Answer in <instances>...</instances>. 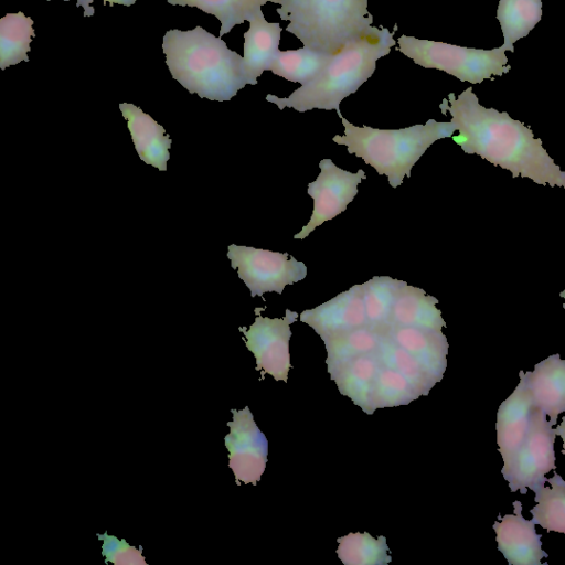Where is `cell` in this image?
Masks as SVG:
<instances>
[{"mask_svg": "<svg viewBox=\"0 0 565 565\" xmlns=\"http://www.w3.org/2000/svg\"><path fill=\"white\" fill-rule=\"evenodd\" d=\"M162 51L172 77L201 98L230 100L247 84L252 85L243 56L202 26L167 31Z\"/></svg>", "mask_w": 565, "mask_h": 565, "instance_id": "obj_2", "label": "cell"}, {"mask_svg": "<svg viewBox=\"0 0 565 565\" xmlns=\"http://www.w3.org/2000/svg\"><path fill=\"white\" fill-rule=\"evenodd\" d=\"M546 414L534 407L527 434L514 455L503 462L501 473L509 482L510 490L525 494L527 490L536 492L547 481L545 475L556 469L555 429Z\"/></svg>", "mask_w": 565, "mask_h": 565, "instance_id": "obj_7", "label": "cell"}, {"mask_svg": "<svg viewBox=\"0 0 565 565\" xmlns=\"http://www.w3.org/2000/svg\"><path fill=\"white\" fill-rule=\"evenodd\" d=\"M98 537L103 541L102 553L106 562L115 565H147L141 551L125 540L107 533L98 534Z\"/></svg>", "mask_w": 565, "mask_h": 565, "instance_id": "obj_28", "label": "cell"}, {"mask_svg": "<svg viewBox=\"0 0 565 565\" xmlns=\"http://www.w3.org/2000/svg\"><path fill=\"white\" fill-rule=\"evenodd\" d=\"M438 299L425 290L403 282L395 299L390 326L417 327L439 330L446 326Z\"/></svg>", "mask_w": 565, "mask_h": 565, "instance_id": "obj_19", "label": "cell"}, {"mask_svg": "<svg viewBox=\"0 0 565 565\" xmlns=\"http://www.w3.org/2000/svg\"><path fill=\"white\" fill-rule=\"evenodd\" d=\"M403 282L390 276H374L362 284L367 326L376 331L390 326L395 299Z\"/></svg>", "mask_w": 565, "mask_h": 565, "instance_id": "obj_23", "label": "cell"}, {"mask_svg": "<svg viewBox=\"0 0 565 565\" xmlns=\"http://www.w3.org/2000/svg\"><path fill=\"white\" fill-rule=\"evenodd\" d=\"M519 376L518 386L500 404L497 414V444L503 462H507L524 441L535 407L524 371H520Z\"/></svg>", "mask_w": 565, "mask_h": 565, "instance_id": "obj_14", "label": "cell"}, {"mask_svg": "<svg viewBox=\"0 0 565 565\" xmlns=\"http://www.w3.org/2000/svg\"><path fill=\"white\" fill-rule=\"evenodd\" d=\"M564 483H565V480H564Z\"/></svg>", "mask_w": 565, "mask_h": 565, "instance_id": "obj_33", "label": "cell"}, {"mask_svg": "<svg viewBox=\"0 0 565 565\" xmlns=\"http://www.w3.org/2000/svg\"><path fill=\"white\" fill-rule=\"evenodd\" d=\"M379 340V331L370 326L330 337L323 340L328 351V365L369 353L377 347Z\"/></svg>", "mask_w": 565, "mask_h": 565, "instance_id": "obj_27", "label": "cell"}, {"mask_svg": "<svg viewBox=\"0 0 565 565\" xmlns=\"http://www.w3.org/2000/svg\"><path fill=\"white\" fill-rule=\"evenodd\" d=\"M404 348L435 377L440 381L447 365L448 343L439 330L417 327L388 326L381 330Z\"/></svg>", "mask_w": 565, "mask_h": 565, "instance_id": "obj_17", "label": "cell"}, {"mask_svg": "<svg viewBox=\"0 0 565 565\" xmlns=\"http://www.w3.org/2000/svg\"><path fill=\"white\" fill-rule=\"evenodd\" d=\"M232 414L230 433L224 438L228 466L237 480L256 484L266 467L267 439L247 406L241 411L232 409Z\"/></svg>", "mask_w": 565, "mask_h": 565, "instance_id": "obj_11", "label": "cell"}, {"mask_svg": "<svg viewBox=\"0 0 565 565\" xmlns=\"http://www.w3.org/2000/svg\"><path fill=\"white\" fill-rule=\"evenodd\" d=\"M552 488L542 487L535 493L536 504L531 509L532 521L547 532L565 533V483L563 478L554 472L547 479Z\"/></svg>", "mask_w": 565, "mask_h": 565, "instance_id": "obj_25", "label": "cell"}, {"mask_svg": "<svg viewBox=\"0 0 565 565\" xmlns=\"http://www.w3.org/2000/svg\"><path fill=\"white\" fill-rule=\"evenodd\" d=\"M320 173L308 184V194L313 199L311 217L295 239L307 237L316 227L345 211L358 194V185L366 178L363 169L350 172L337 167L331 159L319 162Z\"/></svg>", "mask_w": 565, "mask_h": 565, "instance_id": "obj_9", "label": "cell"}, {"mask_svg": "<svg viewBox=\"0 0 565 565\" xmlns=\"http://www.w3.org/2000/svg\"><path fill=\"white\" fill-rule=\"evenodd\" d=\"M514 514L498 515L500 522L492 525L498 550L510 565H541V558L548 557L542 550L541 534L535 523L522 516V504L513 502Z\"/></svg>", "mask_w": 565, "mask_h": 565, "instance_id": "obj_13", "label": "cell"}, {"mask_svg": "<svg viewBox=\"0 0 565 565\" xmlns=\"http://www.w3.org/2000/svg\"><path fill=\"white\" fill-rule=\"evenodd\" d=\"M51 1V0H47ZM63 1H70V0H63ZM93 0H77L76 7H83L84 9V17H92L94 15V8L90 6Z\"/></svg>", "mask_w": 565, "mask_h": 565, "instance_id": "obj_29", "label": "cell"}, {"mask_svg": "<svg viewBox=\"0 0 565 565\" xmlns=\"http://www.w3.org/2000/svg\"><path fill=\"white\" fill-rule=\"evenodd\" d=\"M276 10L286 31L303 46L335 54L361 36L373 23L367 0H277Z\"/></svg>", "mask_w": 565, "mask_h": 565, "instance_id": "obj_5", "label": "cell"}, {"mask_svg": "<svg viewBox=\"0 0 565 565\" xmlns=\"http://www.w3.org/2000/svg\"><path fill=\"white\" fill-rule=\"evenodd\" d=\"M333 55L306 46L279 51L269 71L289 82L305 85L313 81L324 70Z\"/></svg>", "mask_w": 565, "mask_h": 565, "instance_id": "obj_21", "label": "cell"}, {"mask_svg": "<svg viewBox=\"0 0 565 565\" xmlns=\"http://www.w3.org/2000/svg\"><path fill=\"white\" fill-rule=\"evenodd\" d=\"M395 30L371 26L335 53L313 81L301 85L288 97L268 94L266 100L280 110L288 107L299 113L311 109L340 111V103L373 75L380 58L390 54L395 45Z\"/></svg>", "mask_w": 565, "mask_h": 565, "instance_id": "obj_3", "label": "cell"}, {"mask_svg": "<svg viewBox=\"0 0 565 565\" xmlns=\"http://www.w3.org/2000/svg\"><path fill=\"white\" fill-rule=\"evenodd\" d=\"M533 404L541 408L553 425L565 412V360L553 354L534 365L532 372H524Z\"/></svg>", "mask_w": 565, "mask_h": 565, "instance_id": "obj_16", "label": "cell"}, {"mask_svg": "<svg viewBox=\"0 0 565 565\" xmlns=\"http://www.w3.org/2000/svg\"><path fill=\"white\" fill-rule=\"evenodd\" d=\"M344 127V135L332 140L343 145L351 154L362 158L379 174H385L392 188L411 177V170L425 151L437 140L451 138L456 128L451 121L428 119L424 125L402 129H379L354 126L337 111Z\"/></svg>", "mask_w": 565, "mask_h": 565, "instance_id": "obj_4", "label": "cell"}, {"mask_svg": "<svg viewBox=\"0 0 565 565\" xmlns=\"http://www.w3.org/2000/svg\"><path fill=\"white\" fill-rule=\"evenodd\" d=\"M300 321L309 324L322 340L367 326L362 284L352 286L313 309L305 310Z\"/></svg>", "mask_w": 565, "mask_h": 565, "instance_id": "obj_12", "label": "cell"}, {"mask_svg": "<svg viewBox=\"0 0 565 565\" xmlns=\"http://www.w3.org/2000/svg\"><path fill=\"white\" fill-rule=\"evenodd\" d=\"M555 433H556V435H558L563 439V450H562V454L565 455V416H563L562 423L558 424V426L555 429Z\"/></svg>", "mask_w": 565, "mask_h": 565, "instance_id": "obj_30", "label": "cell"}, {"mask_svg": "<svg viewBox=\"0 0 565 565\" xmlns=\"http://www.w3.org/2000/svg\"><path fill=\"white\" fill-rule=\"evenodd\" d=\"M227 257L252 297L271 291L281 295L286 286L307 276L305 263L287 253L232 244L227 247Z\"/></svg>", "mask_w": 565, "mask_h": 565, "instance_id": "obj_8", "label": "cell"}, {"mask_svg": "<svg viewBox=\"0 0 565 565\" xmlns=\"http://www.w3.org/2000/svg\"><path fill=\"white\" fill-rule=\"evenodd\" d=\"M439 108L443 114L451 115L450 121L459 131L451 138L463 152L478 154L510 171L513 178H529L541 185L565 189V171L550 157L532 129L507 111L482 106L472 87L458 96L450 93Z\"/></svg>", "mask_w": 565, "mask_h": 565, "instance_id": "obj_1", "label": "cell"}, {"mask_svg": "<svg viewBox=\"0 0 565 565\" xmlns=\"http://www.w3.org/2000/svg\"><path fill=\"white\" fill-rule=\"evenodd\" d=\"M559 296L565 300V289L559 292ZM563 308L565 309V302L563 303Z\"/></svg>", "mask_w": 565, "mask_h": 565, "instance_id": "obj_32", "label": "cell"}, {"mask_svg": "<svg viewBox=\"0 0 565 565\" xmlns=\"http://www.w3.org/2000/svg\"><path fill=\"white\" fill-rule=\"evenodd\" d=\"M397 43L398 51L415 64L446 72L461 82L479 84L511 70L501 46L475 49L409 35H401Z\"/></svg>", "mask_w": 565, "mask_h": 565, "instance_id": "obj_6", "label": "cell"}, {"mask_svg": "<svg viewBox=\"0 0 565 565\" xmlns=\"http://www.w3.org/2000/svg\"><path fill=\"white\" fill-rule=\"evenodd\" d=\"M249 29L244 33L243 60L252 85L270 66L279 53L281 26L277 22H268L262 10L249 20Z\"/></svg>", "mask_w": 565, "mask_h": 565, "instance_id": "obj_18", "label": "cell"}, {"mask_svg": "<svg viewBox=\"0 0 565 565\" xmlns=\"http://www.w3.org/2000/svg\"><path fill=\"white\" fill-rule=\"evenodd\" d=\"M297 317V312L289 309L284 318L257 316L248 330L243 331L246 347L256 359V369L271 374L276 381L288 379L290 324Z\"/></svg>", "mask_w": 565, "mask_h": 565, "instance_id": "obj_10", "label": "cell"}, {"mask_svg": "<svg viewBox=\"0 0 565 565\" xmlns=\"http://www.w3.org/2000/svg\"><path fill=\"white\" fill-rule=\"evenodd\" d=\"M337 553L345 565L386 564L391 562L384 536L373 539L369 533H350L338 540Z\"/></svg>", "mask_w": 565, "mask_h": 565, "instance_id": "obj_26", "label": "cell"}, {"mask_svg": "<svg viewBox=\"0 0 565 565\" xmlns=\"http://www.w3.org/2000/svg\"><path fill=\"white\" fill-rule=\"evenodd\" d=\"M33 20L23 12L7 13L0 19V68L29 62L28 52L35 35Z\"/></svg>", "mask_w": 565, "mask_h": 565, "instance_id": "obj_22", "label": "cell"}, {"mask_svg": "<svg viewBox=\"0 0 565 565\" xmlns=\"http://www.w3.org/2000/svg\"><path fill=\"white\" fill-rule=\"evenodd\" d=\"M119 108L130 131L136 151L145 163L167 170L171 139L164 128L139 107L121 103Z\"/></svg>", "mask_w": 565, "mask_h": 565, "instance_id": "obj_15", "label": "cell"}, {"mask_svg": "<svg viewBox=\"0 0 565 565\" xmlns=\"http://www.w3.org/2000/svg\"><path fill=\"white\" fill-rule=\"evenodd\" d=\"M497 19L503 34L501 47L514 52V43L525 38L542 19L541 0H499Z\"/></svg>", "mask_w": 565, "mask_h": 565, "instance_id": "obj_20", "label": "cell"}, {"mask_svg": "<svg viewBox=\"0 0 565 565\" xmlns=\"http://www.w3.org/2000/svg\"><path fill=\"white\" fill-rule=\"evenodd\" d=\"M172 6L194 7L214 15L221 22L220 38L235 25L248 21L262 6L277 0H167Z\"/></svg>", "mask_w": 565, "mask_h": 565, "instance_id": "obj_24", "label": "cell"}, {"mask_svg": "<svg viewBox=\"0 0 565 565\" xmlns=\"http://www.w3.org/2000/svg\"><path fill=\"white\" fill-rule=\"evenodd\" d=\"M136 1L137 0H103L104 4H106V2H108L110 6H113L114 3H117V4H124L126 7L134 4Z\"/></svg>", "mask_w": 565, "mask_h": 565, "instance_id": "obj_31", "label": "cell"}]
</instances>
